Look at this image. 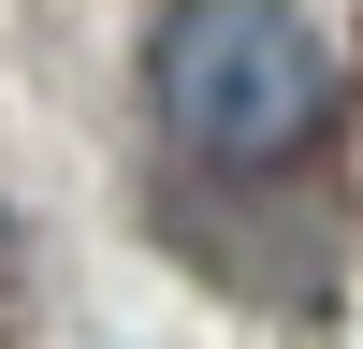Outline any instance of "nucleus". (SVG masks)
<instances>
[{"instance_id": "f257e3e1", "label": "nucleus", "mask_w": 363, "mask_h": 349, "mask_svg": "<svg viewBox=\"0 0 363 349\" xmlns=\"http://www.w3.org/2000/svg\"><path fill=\"white\" fill-rule=\"evenodd\" d=\"M145 87H160V131L218 174L306 160L320 116H335V58L291 0H174L160 44H145Z\"/></svg>"}]
</instances>
